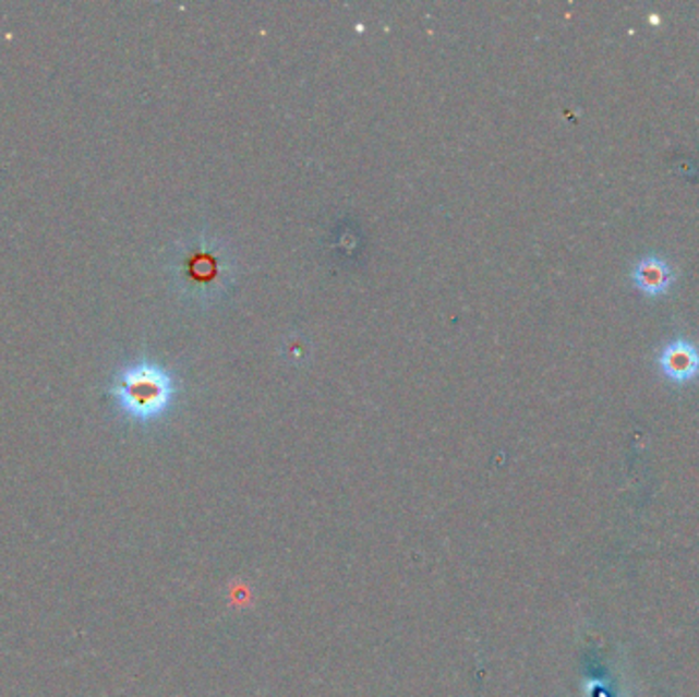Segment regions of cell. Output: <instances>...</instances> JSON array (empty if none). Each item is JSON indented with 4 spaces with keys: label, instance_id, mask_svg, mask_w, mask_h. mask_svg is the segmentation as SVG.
Returning <instances> with one entry per match:
<instances>
[{
    "label": "cell",
    "instance_id": "cell-3",
    "mask_svg": "<svg viewBox=\"0 0 699 697\" xmlns=\"http://www.w3.org/2000/svg\"><path fill=\"white\" fill-rule=\"evenodd\" d=\"M632 283L636 289L647 297H661L673 287L677 271L667 259L659 254H647L638 259L632 266Z\"/></svg>",
    "mask_w": 699,
    "mask_h": 697
},
{
    "label": "cell",
    "instance_id": "cell-1",
    "mask_svg": "<svg viewBox=\"0 0 699 697\" xmlns=\"http://www.w3.org/2000/svg\"><path fill=\"white\" fill-rule=\"evenodd\" d=\"M113 397L135 422L160 418L172 399V381L156 364H135L115 383Z\"/></svg>",
    "mask_w": 699,
    "mask_h": 697
},
{
    "label": "cell",
    "instance_id": "cell-2",
    "mask_svg": "<svg viewBox=\"0 0 699 697\" xmlns=\"http://www.w3.org/2000/svg\"><path fill=\"white\" fill-rule=\"evenodd\" d=\"M656 364L671 383L687 385L699 376V346L687 338L667 341L656 357Z\"/></svg>",
    "mask_w": 699,
    "mask_h": 697
}]
</instances>
